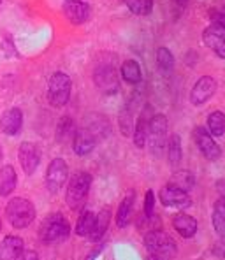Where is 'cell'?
I'll return each instance as SVG.
<instances>
[{
  "mask_svg": "<svg viewBox=\"0 0 225 260\" xmlns=\"http://www.w3.org/2000/svg\"><path fill=\"white\" fill-rule=\"evenodd\" d=\"M155 211V193L153 190H148L146 195H144V216L151 218Z\"/></svg>",
  "mask_w": 225,
  "mask_h": 260,
  "instance_id": "d6a6232c",
  "label": "cell"
},
{
  "mask_svg": "<svg viewBox=\"0 0 225 260\" xmlns=\"http://www.w3.org/2000/svg\"><path fill=\"white\" fill-rule=\"evenodd\" d=\"M158 199L166 208H174V209H186L192 206V199H190L188 192L173 186L171 183H167L166 186H162L158 193Z\"/></svg>",
  "mask_w": 225,
  "mask_h": 260,
  "instance_id": "8fae6325",
  "label": "cell"
},
{
  "mask_svg": "<svg viewBox=\"0 0 225 260\" xmlns=\"http://www.w3.org/2000/svg\"><path fill=\"white\" fill-rule=\"evenodd\" d=\"M91 186V176L85 171H78L71 176L66 192V202L72 211H79L85 206L86 199L90 193Z\"/></svg>",
  "mask_w": 225,
  "mask_h": 260,
  "instance_id": "6da1fadb",
  "label": "cell"
},
{
  "mask_svg": "<svg viewBox=\"0 0 225 260\" xmlns=\"http://www.w3.org/2000/svg\"><path fill=\"white\" fill-rule=\"evenodd\" d=\"M223 14H225V0H223Z\"/></svg>",
  "mask_w": 225,
  "mask_h": 260,
  "instance_id": "60d3db41",
  "label": "cell"
},
{
  "mask_svg": "<svg viewBox=\"0 0 225 260\" xmlns=\"http://www.w3.org/2000/svg\"><path fill=\"white\" fill-rule=\"evenodd\" d=\"M18 185V176L16 171H14L13 166H4L0 169V195L2 197H7L14 192Z\"/></svg>",
  "mask_w": 225,
  "mask_h": 260,
  "instance_id": "ffe728a7",
  "label": "cell"
},
{
  "mask_svg": "<svg viewBox=\"0 0 225 260\" xmlns=\"http://www.w3.org/2000/svg\"><path fill=\"white\" fill-rule=\"evenodd\" d=\"M0 229H2V220H0Z\"/></svg>",
  "mask_w": 225,
  "mask_h": 260,
  "instance_id": "b9f144b4",
  "label": "cell"
},
{
  "mask_svg": "<svg viewBox=\"0 0 225 260\" xmlns=\"http://www.w3.org/2000/svg\"><path fill=\"white\" fill-rule=\"evenodd\" d=\"M169 183L173 186H176V188L183 190V192H188L196 185V176L190 173V171H176Z\"/></svg>",
  "mask_w": 225,
  "mask_h": 260,
  "instance_id": "cb8c5ba5",
  "label": "cell"
},
{
  "mask_svg": "<svg viewBox=\"0 0 225 260\" xmlns=\"http://www.w3.org/2000/svg\"><path fill=\"white\" fill-rule=\"evenodd\" d=\"M25 251V243L18 236H6L0 243V260H18Z\"/></svg>",
  "mask_w": 225,
  "mask_h": 260,
  "instance_id": "e0dca14e",
  "label": "cell"
},
{
  "mask_svg": "<svg viewBox=\"0 0 225 260\" xmlns=\"http://www.w3.org/2000/svg\"><path fill=\"white\" fill-rule=\"evenodd\" d=\"M95 144H97V137L90 132L88 128H79L76 130L74 137H72V150H74L76 155L85 156L88 153L93 151Z\"/></svg>",
  "mask_w": 225,
  "mask_h": 260,
  "instance_id": "2e32d148",
  "label": "cell"
},
{
  "mask_svg": "<svg viewBox=\"0 0 225 260\" xmlns=\"http://www.w3.org/2000/svg\"><path fill=\"white\" fill-rule=\"evenodd\" d=\"M211 220H213V227H215L216 234H218L220 238H223L225 236V199H220V201L215 202Z\"/></svg>",
  "mask_w": 225,
  "mask_h": 260,
  "instance_id": "d4e9b609",
  "label": "cell"
},
{
  "mask_svg": "<svg viewBox=\"0 0 225 260\" xmlns=\"http://www.w3.org/2000/svg\"><path fill=\"white\" fill-rule=\"evenodd\" d=\"M216 88H218V83H216L215 78L211 76H203L196 81L192 91H190V102L194 106H203L213 95L216 93Z\"/></svg>",
  "mask_w": 225,
  "mask_h": 260,
  "instance_id": "7c38bea8",
  "label": "cell"
},
{
  "mask_svg": "<svg viewBox=\"0 0 225 260\" xmlns=\"http://www.w3.org/2000/svg\"><path fill=\"white\" fill-rule=\"evenodd\" d=\"M109 221H111V209L109 208L101 209V213L95 215L93 231H91V234L88 236L93 243H97V241L102 239V236L106 234V231H108V227H109Z\"/></svg>",
  "mask_w": 225,
  "mask_h": 260,
  "instance_id": "44dd1931",
  "label": "cell"
},
{
  "mask_svg": "<svg viewBox=\"0 0 225 260\" xmlns=\"http://www.w3.org/2000/svg\"><path fill=\"white\" fill-rule=\"evenodd\" d=\"M173 227L176 229V232L185 239H190L197 234V229H199V223L194 216L186 215V213H178L176 216L173 218Z\"/></svg>",
  "mask_w": 225,
  "mask_h": 260,
  "instance_id": "ac0fdd59",
  "label": "cell"
},
{
  "mask_svg": "<svg viewBox=\"0 0 225 260\" xmlns=\"http://www.w3.org/2000/svg\"><path fill=\"white\" fill-rule=\"evenodd\" d=\"M23 127V111L20 108H11L4 111L0 116V130L6 136H18Z\"/></svg>",
  "mask_w": 225,
  "mask_h": 260,
  "instance_id": "9a60e30c",
  "label": "cell"
},
{
  "mask_svg": "<svg viewBox=\"0 0 225 260\" xmlns=\"http://www.w3.org/2000/svg\"><path fill=\"white\" fill-rule=\"evenodd\" d=\"M194 141H196L199 151L204 155V158L211 160V162H216V160L222 156V150H220L218 143L213 139V136L204 127L194 128Z\"/></svg>",
  "mask_w": 225,
  "mask_h": 260,
  "instance_id": "30bf717a",
  "label": "cell"
},
{
  "mask_svg": "<svg viewBox=\"0 0 225 260\" xmlns=\"http://www.w3.org/2000/svg\"><path fill=\"white\" fill-rule=\"evenodd\" d=\"M148 118L144 114H141V118L137 120V123L134 125V132H132V137H134V144L137 148H144L148 139Z\"/></svg>",
  "mask_w": 225,
  "mask_h": 260,
  "instance_id": "f546056e",
  "label": "cell"
},
{
  "mask_svg": "<svg viewBox=\"0 0 225 260\" xmlns=\"http://www.w3.org/2000/svg\"><path fill=\"white\" fill-rule=\"evenodd\" d=\"M0 4H2V0H0Z\"/></svg>",
  "mask_w": 225,
  "mask_h": 260,
  "instance_id": "7bdbcfd3",
  "label": "cell"
},
{
  "mask_svg": "<svg viewBox=\"0 0 225 260\" xmlns=\"http://www.w3.org/2000/svg\"><path fill=\"white\" fill-rule=\"evenodd\" d=\"M137 16H148L153 11V0H121Z\"/></svg>",
  "mask_w": 225,
  "mask_h": 260,
  "instance_id": "4dcf8cb0",
  "label": "cell"
},
{
  "mask_svg": "<svg viewBox=\"0 0 225 260\" xmlns=\"http://www.w3.org/2000/svg\"><path fill=\"white\" fill-rule=\"evenodd\" d=\"M144 246L153 257L160 260L174 258L178 253V248L174 239L164 231H150L144 234Z\"/></svg>",
  "mask_w": 225,
  "mask_h": 260,
  "instance_id": "277c9868",
  "label": "cell"
},
{
  "mask_svg": "<svg viewBox=\"0 0 225 260\" xmlns=\"http://www.w3.org/2000/svg\"><path fill=\"white\" fill-rule=\"evenodd\" d=\"M74 134H76L74 120H72L71 116L60 118L58 125H56V139H58L60 143H63V141H67V139H71V137H74Z\"/></svg>",
  "mask_w": 225,
  "mask_h": 260,
  "instance_id": "f1b7e54d",
  "label": "cell"
},
{
  "mask_svg": "<svg viewBox=\"0 0 225 260\" xmlns=\"http://www.w3.org/2000/svg\"><path fill=\"white\" fill-rule=\"evenodd\" d=\"M167 116L162 113L153 114L148 121V144H150L151 151L155 155H160L164 151V148L167 146Z\"/></svg>",
  "mask_w": 225,
  "mask_h": 260,
  "instance_id": "52a82bcc",
  "label": "cell"
},
{
  "mask_svg": "<svg viewBox=\"0 0 225 260\" xmlns=\"http://www.w3.org/2000/svg\"><path fill=\"white\" fill-rule=\"evenodd\" d=\"M6 216L14 229H26L36 218V206L25 197H14L7 202Z\"/></svg>",
  "mask_w": 225,
  "mask_h": 260,
  "instance_id": "3957f363",
  "label": "cell"
},
{
  "mask_svg": "<svg viewBox=\"0 0 225 260\" xmlns=\"http://www.w3.org/2000/svg\"><path fill=\"white\" fill-rule=\"evenodd\" d=\"M2 156H4V151H2V146H0V160H2Z\"/></svg>",
  "mask_w": 225,
  "mask_h": 260,
  "instance_id": "ab89813d",
  "label": "cell"
},
{
  "mask_svg": "<svg viewBox=\"0 0 225 260\" xmlns=\"http://www.w3.org/2000/svg\"><path fill=\"white\" fill-rule=\"evenodd\" d=\"M101 250H102V248H97V250H93V251H91V253L88 255V258H86V260H95V258H97V255L101 253Z\"/></svg>",
  "mask_w": 225,
  "mask_h": 260,
  "instance_id": "74e56055",
  "label": "cell"
},
{
  "mask_svg": "<svg viewBox=\"0 0 225 260\" xmlns=\"http://www.w3.org/2000/svg\"><path fill=\"white\" fill-rule=\"evenodd\" d=\"M167 156H169V164L173 167H176L183 158V150H181V139L178 134H173L167 141Z\"/></svg>",
  "mask_w": 225,
  "mask_h": 260,
  "instance_id": "484cf974",
  "label": "cell"
},
{
  "mask_svg": "<svg viewBox=\"0 0 225 260\" xmlns=\"http://www.w3.org/2000/svg\"><path fill=\"white\" fill-rule=\"evenodd\" d=\"M203 41L209 49L225 60V14L211 13V25L206 26L203 32Z\"/></svg>",
  "mask_w": 225,
  "mask_h": 260,
  "instance_id": "5b68a950",
  "label": "cell"
},
{
  "mask_svg": "<svg viewBox=\"0 0 225 260\" xmlns=\"http://www.w3.org/2000/svg\"><path fill=\"white\" fill-rule=\"evenodd\" d=\"M118 125H120V130L123 136H132L134 132V116H132V109L131 108H123L118 116Z\"/></svg>",
  "mask_w": 225,
  "mask_h": 260,
  "instance_id": "1f68e13d",
  "label": "cell"
},
{
  "mask_svg": "<svg viewBox=\"0 0 225 260\" xmlns=\"http://www.w3.org/2000/svg\"><path fill=\"white\" fill-rule=\"evenodd\" d=\"M93 83L99 88V91L106 95H113L120 90V81H118L116 69L111 63H101L93 71Z\"/></svg>",
  "mask_w": 225,
  "mask_h": 260,
  "instance_id": "ba28073f",
  "label": "cell"
},
{
  "mask_svg": "<svg viewBox=\"0 0 225 260\" xmlns=\"http://www.w3.org/2000/svg\"><path fill=\"white\" fill-rule=\"evenodd\" d=\"M71 234V223L62 213H51L43 220L39 227V238L43 243H58L69 238Z\"/></svg>",
  "mask_w": 225,
  "mask_h": 260,
  "instance_id": "7a4b0ae2",
  "label": "cell"
},
{
  "mask_svg": "<svg viewBox=\"0 0 225 260\" xmlns=\"http://www.w3.org/2000/svg\"><path fill=\"white\" fill-rule=\"evenodd\" d=\"M63 14L72 25H83L90 20V6L85 0H66L63 2Z\"/></svg>",
  "mask_w": 225,
  "mask_h": 260,
  "instance_id": "5bb4252c",
  "label": "cell"
},
{
  "mask_svg": "<svg viewBox=\"0 0 225 260\" xmlns=\"http://www.w3.org/2000/svg\"><path fill=\"white\" fill-rule=\"evenodd\" d=\"M21 257H23L21 260H39V258H37L36 251H28V253H23Z\"/></svg>",
  "mask_w": 225,
  "mask_h": 260,
  "instance_id": "d590c367",
  "label": "cell"
},
{
  "mask_svg": "<svg viewBox=\"0 0 225 260\" xmlns=\"http://www.w3.org/2000/svg\"><path fill=\"white\" fill-rule=\"evenodd\" d=\"M18 156H20V164L25 171V174H34L39 167L41 162V150L36 143H30V141H23L20 144V150H18Z\"/></svg>",
  "mask_w": 225,
  "mask_h": 260,
  "instance_id": "4fadbf2b",
  "label": "cell"
},
{
  "mask_svg": "<svg viewBox=\"0 0 225 260\" xmlns=\"http://www.w3.org/2000/svg\"><path fill=\"white\" fill-rule=\"evenodd\" d=\"M157 67L164 76H169L174 69V55L167 48L157 49Z\"/></svg>",
  "mask_w": 225,
  "mask_h": 260,
  "instance_id": "83f0119b",
  "label": "cell"
},
{
  "mask_svg": "<svg viewBox=\"0 0 225 260\" xmlns=\"http://www.w3.org/2000/svg\"><path fill=\"white\" fill-rule=\"evenodd\" d=\"M206 130L215 137L223 136L225 134V113H222V111H213V113H209L208 121H206Z\"/></svg>",
  "mask_w": 225,
  "mask_h": 260,
  "instance_id": "7402d4cb",
  "label": "cell"
},
{
  "mask_svg": "<svg viewBox=\"0 0 225 260\" xmlns=\"http://www.w3.org/2000/svg\"><path fill=\"white\" fill-rule=\"evenodd\" d=\"M186 2H188V0H173V4L178 7V9H185Z\"/></svg>",
  "mask_w": 225,
  "mask_h": 260,
  "instance_id": "8d00e7d4",
  "label": "cell"
},
{
  "mask_svg": "<svg viewBox=\"0 0 225 260\" xmlns=\"http://www.w3.org/2000/svg\"><path fill=\"white\" fill-rule=\"evenodd\" d=\"M146 260H160V258H157V257H153V255H150V257H148Z\"/></svg>",
  "mask_w": 225,
  "mask_h": 260,
  "instance_id": "f35d334b",
  "label": "cell"
},
{
  "mask_svg": "<svg viewBox=\"0 0 225 260\" xmlns=\"http://www.w3.org/2000/svg\"><path fill=\"white\" fill-rule=\"evenodd\" d=\"M93 223H95V215L90 211H83L78 218V223H76V234L81 236V238H88L93 231Z\"/></svg>",
  "mask_w": 225,
  "mask_h": 260,
  "instance_id": "4316f807",
  "label": "cell"
},
{
  "mask_svg": "<svg viewBox=\"0 0 225 260\" xmlns=\"http://www.w3.org/2000/svg\"><path fill=\"white\" fill-rule=\"evenodd\" d=\"M213 251H215L218 257H225V236H223V238H220L218 243L213 246Z\"/></svg>",
  "mask_w": 225,
  "mask_h": 260,
  "instance_id": "836d02e7",
  "label": "cell"
},
{
  "mask_svg": "<svg viewBox=\"0 0 225 260\" xmlns=\"http://www.w3.org/2000/svg\"><path fill=\"white\" fill-rule=\"evenodd\" d=\"M69 179V166L63 158L56 156L49 162L48 171H46L44 176V183H46V188L49 190L51 193H56Z\"/></svg>",
  "mask_w": 225,
  "mask_h": 260,
  "instance_id": "9c48e42d",
  "label": "cell"
},
{
  "mask_svg": "<svg viewBox=\"0 0 225 260\" xmlns=\"http://www.w3.org/2000/svg\"><path fill=\"white\" fill-rule=\"evenodd\" d=\"M216 190H218L220 197L225 199V178H222V179H218V181H216Z\"/></svg>",
  "mask_w": 225,
  "mask_h": 260,
  "instance_id": "e575fe53",
  "label": "cell"
},
{
  "mask_svg": "<svg viewBox=\"0 0 225 260\" xmlns=\"http://www.w3.org/2000/svg\"><path fill=\"white\" fill-rule=\"evenodd\" d=\"M121 76H123L125 81L131 83V85H137V83H141V79H143V72H141V67L136 60H125V62L121 63Z\"/></svg>",
  "mask_w": 225,
  "mask_h": 260,
  "instance_id": "603a6c76",
  "label": "cell"
},
{
  "mask_svg": "<svg viewBox=\"0 0 225 260\" xmlns=\"http://www.w3.org/2000/svg\"><path fill=\"white\" fill-rule=\"evenodd\" d=\"M134 199H136V193L128 192L123 197V201L120 202V206H118V211H116V227L118 229H125L128 225V221H131L132 211H134Z\"/></svg>",
  "mask_w": 225,
  "mask_h": 260,
  "instance_id": "d6986e66",
  "label": "cell"
},
{
  "mask_svg": "<svg viewBox=\"0 0 225 260\" xmlns=\"http://www.w3.org/2000/svg\"><path fill=\"white\" fill-rule=\"evenodd\" d=\"M72 81L66 72H55L48 83V102L53 108H63L71 99Z\"/></svg>",
  "mask_w": 225,
  "mask_h": 260,
  "instance_id": "8992f818",
  "label": "cell"
}]
</instances>
